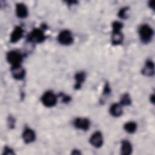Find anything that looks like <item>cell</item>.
Segmentation results:
<instances>
[{
  "label": "cell",
  "instance_id": "5bb4252c",
  "mask_svg": "<svg viewBox=\"0 0 155 155\" xmlns=\"http://www.w3.org/2000/svg\"><path fill=\"white\" fill-rule=\"evenodd\" d=\"M85 73L83 71H80L77 73L74 76V79L76 81V84L74 85V88L78 90L81 88L82 83L85 79Z\"/></svg>",
  "mask_w": 155,
  "mask_h": 155
},
{
  "label": "cell",
  "instance_id": "8992f818",
  "mask_svg": "<svg viewBox=\"0 0 155 155\" xmlns=\"http://www.w3.org/2000/svg\"><path fill=\"white\" fill-rule=\"evenodd\" d=\"M11 72L12 76L17 80L22 79L24 78L25 74L24 68L21 65L12 66L11 68Z\"/></svg>",
  "mask_w": 155,
  "mask_h": 155
},
{
  "label": "cell",
  "instance_id": "ba28073f",
  "mask_svg": "<svg viewBox=\"0 0 155 155\" xmlns=\"http://www.w3.org/2000/svg\"><path fill=\"white\" fill-rule=\"evenodd\" d=\"M74 125L76 128L82 130L86 131V130H88V128L90 127V122L87 118L78 117L74 120Z\"/></svg>",
  "mask_w": 155,
  "mask_h": 155
},
{
  "label": "cell",
  "instance_id": "7a4b0ae2",
  "mask_svg": "<svg viewBox=\"0 0 155 155\" xmlns=\"http://www.w3.org/2000/svg\"><path fill=\"white\" fill-rule=\"evenodd\" d=\"M45 38L43 31L40 28L33 29L28 35V39L30 42L34 43H41Z\"/></svg>",
  "mask_w": 155,
  "mask_h": 155
},
{
  "label": "cell",
  "instance_id": "ac0fdd59",
  "mask_svg": "<svg viewBox=\"0 0 155 155\" xmlns=\"http://www.w3.org/2000/svg\"><path fill=\"white\" fill-rule=\"evenodd\" d=\"M131 103V99L128 94L125 93L121 97L120 101V104L122 105H129Z\"/></svg>",
  "mask_w": 155,
  "mask_h": 155
},
{
  "label": "cell",
  "instance_id": "30bf717a",
  "mask_svg": "<svg viewBox=\"0 0 155 155\" xmlns=\"http://www.w3.org/2000/svg\"><path fill=\"white\" fill-rule=\"evenodd\" d=\"M24 30L20 26H16L13 30L10 35V42L15 43L18 42L23 36Z\"/></svg>",
  "mask_w": 155,
  "mask_h": 155
},
{
  "label": "cell",
  "instance_id": "6da1fadb",
  "mask_svg": "<svg viewBox=\"0 0 155 155\" xmlns=\"http://www.w3.org/2000/svg\"><path fill=\"white\" fill-rule=\"evenodd\" d=\"M153 30L147 24H143L139 29L140 38L144 42H149L153 36Z\"/></svg>",
  "mask_w": 155,
  "mask_h": 155
},
{
  "label": "cell",
  "instance_id": "9c48e42d",
  "mask_svg": "<svg viewBox=\"0 0 155 155\" xmlns=\"http://www.w3.org/2000/svg\"><path fill=\"white\" fill-rule=\"evenodd\" d=\"M36 134L35 131L29 128H25L22 133V139L26 143H30L35 140Z\"/></svg>",
  "mask_w": 155,
  "mask_h": 155
},
{
  "label": "cell",
  "instance_id": "7c38bea8",
  "mask_svg": "<svg viewBox=\"0 0 155 155\" xmlns=\"http://www.w3.org/2000/svg\"><path fill=\"white\" fill-rule=\"evenodd\" d=\"M16 14L19 18H25L28 15V9L23 3H18L16 5Z\"/></svg>",
  "mask_w": 155,
  "mask_h": 155
},
{
  "label": "cell",
  "instance_id": "e0dca14e",
  "mask_svg": "<svg viewBox=\"0 0 155 155\" xmlns=\"http://www.w3.org/2000/svg\"><path fill=\"white\" fill-rule=\"evenodd\" d=\"M124 130L129 133H133L137 129V124L134 122H128L124 125Z\"/></svg>",
  "mask_w": 155,
  "mask_h": 155
},
{
  "label": "cell",
  "instance_id": "ffe728a7",
  "mask_svg": "<svg viewBox=\"0 0 155 155\" xmlns=\"http://www.w3.org/2000/svg\"><path fill=\"white\" fill-rule=\"evenodd\" d=\"M128 11V7H124L123 8H121L118 13V16H119V18H122V19H125L127 18V12Z\"/></svg>",
  "mask_w": 155,
  "mask_h": 155
},
{
  "label": "cell",
  "instance_id": "3957f363",
  "mask_svg": "<svg viewBox=\"0 0 155 155\" xmlns=\"http://www.w3.org/2000/svg\"><path fill=\"white\" fill-rule=\"evenodd\" d=\"M41 101L43 105L45 107H51L56 105L57 102V97L51 91H47L42 95Z\"/></svg>",
  "mask_w": 155,
  "mask_h": 155
},
{
  "label": "cell",
  "instance_id": "9a60e30c",
  "mask_svg": "<svg viewBox=\"0 0 155 155\" xmlns=\"http://www.w3.org/2000/svg\"><path fill=\"white\" fill-rule=\"evenodd\" d=\"M121 154L123 155H129L131 153L133 148L131 143L127 140H124L121 143Z\"/></svg>",
  "mask_w": 155,
  "mask_h": 155
},
{
  "label": "cell",
  "instance_id": "4fadbf2b",
  "mask_svg": "<svg viewBox=\"0 0 155 155\" xmlns=\"http://www.w3.org/2000/svg\"><path fill=\"white\" fill-rule=\"evenodd\" d=\"M110 113L114 117H119L122 114L123 110L120 104H113L110 108Z\"/></svg>",
  "mask_w": 155,
  "mask_h": 155
},
{
  "label": "cell",
  "instance_id": "8fae6325",
  "mask_svg": "<svg viewBox=\"0 0 155 155\" xmlns=\"http://www.w3.org/2000/svg\"><path fill=\"white\" fill-rule=\"evenodd\" d=\"M154 73V63L150 61H147L143 68L142 70V73L146 76H152Z\"/></svg>",
  "mask_w": 155,
  "mask_h": 155
},
{
  "label": "cell",
  "instance_id": "7402d4cb",
  "mask_svg": "<svg viewBox=\"0 0 155 155\" xmlns=\"http://www.w3.org/2000/svg\"><path fill=\"white\" fill-rule=\"evenodd\" d=\"M4 154H13L14 152L12 150H11L10 148L8 147H5L4 151Z\"/></svg>",
  "mask_w": 155,
  "mask_h": 155
},
{
  "label": "cell",
  "instance_id": "277c9868",
  "mask_svg": "<svg viewBox=\"0 0 155 155\" xmlns=\"http://www.w3.org/2000/svg\"><path fill=\"white\" fill-rule=\"evenodd\" d=\"M22 59V55L17 51H10L7 54V60L12 66L20 65Z\"/></svg>",
  "mask_w": 155,
  "mask_h": 155
},
{
  "label": "cell",
  "instance_id": "d6986e66",
  "mask_svg": "<svg viewBox=\"0 0 155 155\" xmlns=\"http://www.w3.org/2000/svg\"><path fill=\"white\" fill-rule=\"evenodd\" d=\"M123 27L122 23L119 21H114L112 24L113 31H120Z\"/></svg>",
  "mask_w": 155,
  "mask_h": 155
},
{
  "label": "cell",
  "instance_id": "44dd1931",
  "mask_svg": "<svg viewBox=\"0 0 155 155\" xmlns=\"http://www.w3.org/2000/svg\"><path fill=\"white\" fill-rule=\"evenodd\" d=\"M61 96L62 97V101L64 102H68L71 100V98L69 96H65L64 94H61Z\"/></svg>",
  "mask_w": 155,
  "mask_h": 155
},
{
  "label": "cell",
  "instance_id": "52a82bcc",
  "mask_svg": "<svg viewBox=\"0 0 155 155\" xmlns=\"http://www.w3.org/2000/svg\"><path fill=\"white\" fill-rule=\"evenodd\" d=\"M90 143L96 148L101 147L103 144V137L100 131L94 133L90 139Z\"/></svg>",
  "mask_w": 155,
  "mask_h": 155
},
{
  "label": "cell",
  "instance_id": "5b68a950",
  "mask_svg": "<svg viewBox=\"0 0 155 155\" xmlns=\"http://www.w3.org/2000/svg\"><path fill=\"white\" fill-rule=\"evenodd\" d=\"M59 42L64 45H68L73 42V37L69 30H64L61 31L58 37Z\"/></svg>",
  "mask_w": 155,
  "mask_h": 155
},
{
  "label": "cell",
  "instance_id": "2e32d148",
  "mask_svg": "<svg viewBox=\"0 0 155 155\" xmlns=\"http://www.w3.org/2000/svg\"><path fill=\"white\" fill-rule=\"evenodd\" d=\"M124 36L120 31H113L111 42L113 45H119L122 42Z\"/></svg>",
  "mask_w": 155,
  "mask_h": 155
},
{
  "label": "cell",
  "instance_id": "603a6c76",
  "mask_svg": "<svg viewBox=\"0 0 155 155\" xmlns=\"http://www.w3.org/2000/svg\"><path fill=\"white\" fill-rule=\"evenodd\" d=\"M154 94H152L151 96H150V101L152 103H154Z\"/></svg>",
  "mask_w": 155,
  "mask_h": 155
}]
</instances>
